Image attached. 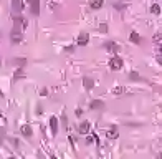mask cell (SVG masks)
Returning a JSON list of instances; mask_svg holds the SVG:
<instances>
[{
    "instance_id": "obj_26",
    "label": "cell",
    "mask_w": 162,
    "mask_h": 159,
    "mask_svg": "<svg viewBox=\"0 0 162 159\" xmlns=\"http://www.w3.org/2000/svg\"><path fill=\"white\" fill-rule=\"evenodd\" d=\"M75 50V46H66V48H65V51H68V53H70V51H73Z\"/></svg>"
},
{
    "instance_id": "obj_4",
    "label": "cell",
    "mask_w": 162,
    "mask_h": 159,
    "mask_svg": "<svg viewBox=\"0 0 162 159\" xmlns=\"http://www.w3.org/2000/svg\"><path fill=\"white\" fill-rule=\"evenodd\" d=\"M28 5H30V12H32V15L37 17L38 13H40V0H28Z\"/></svg>"
},
{
    "instance_id": "obj_29",
    "label": "cell",
    "mask_w": 162,
    "mask_h": 159,
    "mask_svg": "<svg viewBox=\"0 0 162 159\" xmlns=\"http://www.w3.org/2000/svg\"><path fill=\"white\" fill-rule=\"evenodd\" d=\"M0 66H2V58H0Z\"/></svg>"
},
{
    "instance_id": "obj_17",
    "label": "cell",
    "mask_w": 162,
    "mask_h": 159,
    "mask_svg": "<svg viewBox=\"0 0 162 159\" xmlns=\"http://www.w3.org/2000/svg\"><path fill=\"white\" fill-rule=\"evenodd\" d=\"M150 12H152L154 15H161V5H159V4H154L152 7H150Z\"/></svg>"
},
{
    "instance_id": "obj_12",
    "label": "cell",
    "mask_w": 162,
    "mask_h": 159,
    "mask_svg": "<svg viewBox=\"0 0 162 159\" xmlns=\"http://www.w3.org/2000/svg\"><path fill=\"white\" fill-rule=\"evenodd\" d=\"M89 108H91V109H103L104 108V103L101 100H94V101H91Z\"/></svg>"
},
{
    "instance_id": "obj_8",
    "label": "cell",
    "mask_w": 162,
    "mask_h": 159,
    "mask_svg": "<svg viewBox=\"0 0 162 159\" xmlns=\"http://www.w3.org/2000/svg\"><path fill=\"white\" fill-rule=\"evenodd\" d=\"M89 128H91V126H89V123H88V121H83L81 124L78 126V133H79V134H88V133H89Z\"/></svg>"
},
{
    "instance_id": "obj_11",
    "label": "cell",
    "mask_w": 162,
    "mask_h": 159,
    "mask_svg": "<svg viewBox=\"0 0 162 159\" xmlns=\"http://www.w3.org/2000/svg\"><path fill=\"white\" fill-rule=\"evenodd\" d=\"M129 40L132 43H136V45H139L141 43V35L137 33V32H131V35H129Z\"/></svg>"
},
{
    "instance_id": "obj_21",
    "label": "cell",
    "mask_w": 162,
    "mask_h": 159,
    "mask_svg": "<svg viewBox=\"0 0 162 159\" xmlns=\"http://www.w3.org/2000/svg\"><path fill=\"white\" fill-rule=\"evenodd\" d=\"M99 32L101 33H108V25L106 23H99Z\"/></svg>"
},
{
    "instance_id": "obj_1",
    "label": "cell",
    "mask_w": 162,
    "mask_h": 159,
    "mask_svg": "<svg viewBox=\"0 0 162 159\" xmlns=\"http://www.w3.org/2000/svg\"><path fill=\"white\" fill-rule=\"evenodd\" d=\"M27 18H23V17H20V15H15L13 17V25H15V30H23V28H27Z\"/></svg>"
},
{
    "instance_id": "obj_18",
    "label": "cell",
    "mask_w": 162,
    "mask_h": 159,
    "mask_svg": "<svg viewBox=\"0 0 162 159\" xmlns=\"http://www.w3.org/2000/svg\"><path fill=\"white\" fill-rule=\"evenodd\" d=\"M124 91H126L124 86H116V88H112V93H114V95H122Z\"/></svg>"
},
{
    "instance_id": "obj_9",
    "label": "cell",
    "mask_w": 162,
    "mask_h": 159,
    "mask_svg": "<svg viewBox=\"0 0 162 159\" xmlns=\"http://www.w3.org/2000/svg\"><path fill=\"white\" fill-rule=\"evenodd\" d=\"M22 7H23L22 0H12V10L15 13H20L22 12Z\"/></svg>"
},
{
    "instance_id": "obj_7",
    "label": "cell",
    "mask_w": 162,
    "mask_h": 159,
    "mask_svg": "<svg viewBox=\"0 0 162 159\" xmlns=\"http://www.w3.org/2000/svg\"><path fill=\"white\" fill-rule=\"evenodd\" d=\"M88 42H89V35H88V33H79L78 38H76V43L81 45V46L88 45Z\"/></svg>"
},
{
    "instance_id": "obj_3",
    "label": "cell",
    "mask_w": 162,
    "mask_h": 159,
    "mask_svg": "<svg viewBox=\"0 0 162 159\" xmlns=\"http://www.w3.org/2000/svg\"><path fill=\"white\" fill-rule=\"evenodd\" d=\"M22 40H23V35H22L20 30H15L13 28L12 32H10V42L12 43H22Z\"/></svg>"
},
{
    "instance_id": "obj_23",
    "label": "cell",
    "mask_w": 162,
    "mask_h": 159,
    "mask_svg": "<svg viewBox=\"0 0 162 159\" xmlns=\"http://www.w3.org/2000/svg\"><path fill=\"white\" fill-rule=\"evenodd\" d=\"M15 63H17V65H25L27 60H15Z\"/></svg>"
},
{
    "instance_id": "obj_24",
    "label": "cell",
    "mask_w": 162,
    "mask_h": 159,
    "mask_svg": "<svg viewBox=\"0 0 162 159\" xmlns=\"http://www.w3.org/2000/svg\"><path fill=\"white\" fill-rule=\"evenodd\" d=\"M93 141H94V138H93V136H88V138H86V142H88V144H91Z\"/></svg>"
},
{
    "instance_id": "obj_6",
    "label": "cell",
    "mask_w": 162,
    "mask_h": 159,
    "mask_svg": "<svg viewBox=\"0 0 162 159\" xmlns=\"http://www.w3.org/2000/svg\"><path fill=\"white\" fill-rule=\"evenodd\" d=\"M104 48H106L109 53H114V55L119 53V45H117V43H114V42H108L106 45H104Z\"/></svg>"
},
{
    "instance_id": "obj_14",
    "label": "cell",
    "mask_w": 162,
    "mask_h": 159,
    "mask_svg": "<svg viewBox=\"0 0 162 159\" xmlns=\"http://www.w3.org/2000/svg\"><path fill=\"white\" fill-rule=\"evenodd\" d=\"M91 9H94V10H98V9H101L104 5V0H91Z\"/></svg>"
},
{
    "instance_id": "obj_2",
    "label": "cell",
    "mask_w": 162,
    "mask_h": 159,
    "mask_svg": "<svg viewBox=\"0 0 162 159\" xmlns=\"http://www.w3.org/2000/svg\"><path fill=\"white\" fill-rule=\"evenodd\" d=\"M122 65H124V63H122V58H119V56H112L111 60H109V66H111V70H114V71H117V70H121V68H122Z\"/></svg>"
},
{
    "instance_id": "obj_27",
    "label": "cell",
    "mask_w": 162,
    "mask_h": 159,
    "mask_svg": "<svg viewBox=\"0 0 162 159\" xmlns=\"http://www.w3.org/2000/svg\"><path fill=\"white\" fill-rule=\"evenodd\" d=\"M75 113H76V116H81V114H83V111H81V109H76Z\"/></svg>"
},
{
    "instance_id": "obj_16",
    "label": "cell",
    "mask_w": 162,
    "mask_h": 159,
    "mask_svg": "<svg viewBox=\"0 0 162 159\" xmlns=\"http://www.w3.org/2000/svg\"><path fill=\"white\" fill-rule=\"evenodd\" d=\"M106 136H108L109 139H117V136H119V133H117L116 129H109L108 133H106Z\"/></svg>"
},
{
    "instance_id": "obj_15",
    "label": "cell",
    "mask_w": 162,
    "mask_h": 159,
    "mask_svg": "<svg viewBox=\"0 0 162 159\" xmlns=\"http://www.w3.org/2000/svg\"><path fill=\"white\" fill-rule=\"evenodd\" d=\"M23 76H25V71L22 70V68H18V70L13 73V81H17L18 78H23Z\"/></svg>"
},
{
    "instance_id": "obj_19",
    "label": "cell",
    "mask_w": 162,
    "mask_h": 159,
    "mask_svg": "<svg viewBox=\"0 0 162 159\" xmlns=\"http://www.w3.org/2000/svg\"><path fill=\"white\" fill-rule=\"evenodd\" d=\"M129 78L134 80V81H139V80H141V76H139V73H136V71H131V73H129Z\"/></svg>"
},
{
    "instance_id": "obj_10",
    "label": "cell",
    "mask_w": 162,
    "mask_h": 159,
    "mask_svg": "<svg viewBox=\"0 0 162 159\" xmlns=\"http://www.w3.org/2000/svg\"><path fill=\"white\" fill-rule=\"evenodd\" d=\"M20 133L23 134L25 138H32V134H33V133H32V128H30L28 124H23V126H22V128H20Z\"/></svg>"
},
{
    "instance_id": "obj_28",
    "label": "cell",
    "mask_w": 162,
    "mask_h": 159,
    "mask_svg": "<svg viewBox=\"0 0 162 159\" xmlns=\"http://www.w3.org/2000/svg\"><path fill=\"white\" fill-rule=\"evenodd\" d=\"M2 96H4V93H2V90H0V98H2Z\"/></svg>"
},
{
    "instance_id": "obj_25",
    "label": "cell",
    "mask_w": 162,
    "mask_h": 159,
    "mask_svg": "<svg viewBox=\"0 0 162 159\" xmlns=\"http://www.w3.org/2000/svg\"><path fill=\"white\" fill-rule=\"evenodd\" d=\"M40 95H42V96H46V95H48V90H46V88H43V90H42V93H40Z\"/></svg>"
},
{
    "instance_id": "obj_13",
    "label": "cell",
    "mask_w": 162,
    "mask_h": 159,
    "mask_svg": "<svg viewBox=\"0 0 162 159\" xmlns=\"http://www.w3.org/2000/svg\"><path fill=\"white\" fill-rule=\"evenodd\" d=\"M83 86H84V90H91L93 86H94V81H93L91 78L84 76V78H83Z\"/></svg>"
},
{
    "instance_id": "obj_20",
    "label": "cell",
    "mask_w": 162,
    "mask_h": 159,
    "mask_svg": "<svg viewBox=\"0 0 162 159\" xmlns=\"http://www.w3.org/2000/svg\"><path fill=\"white\" fill-rule=\"evenodd\" d=\"M161 37H162V35H161V32H157V33L154 35V38H152V40H154V43H156V45H161Z\"/></svg>"
},
{
    "instance_id": "obj_5",
    "label": "cell",
    "mask_w": 162,
    "mask_h": 159,
    "mask_svg": "<svg viewBox=\"0 0 162 159\" xmlns=\"http://www.w3.org/2000/svg\"><path fill=\"white\" fill-rule=\"evenodd\" d=\"M50 129H51V136H56V133H58V118L55 116L50 118Z\"/></svg>"
},
{
    "instance_id": "obj_22",
    "label": "cell",
    "mask_w": 162,
    "mask_h": 159,
    "mask_svg": "<svg viewBox=\"0 0 162 159\" xmlns=\"http://www.w3.org/2000/svg\"><path fill=\"white\" fill-rule=\"evenodd\" d=\"M114 9H116V10H124L126 9V4H114Z\"/></svg>"
}]
</instances>
